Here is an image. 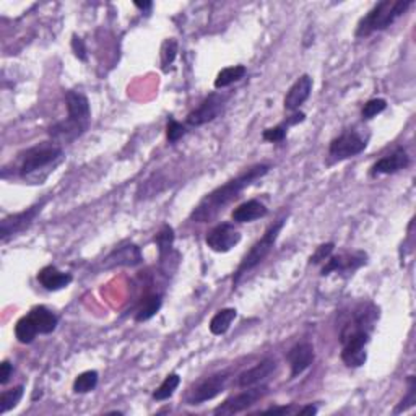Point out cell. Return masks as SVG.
<instances>
[{
    "label": "cell",
    "instance_id": "31",
    "mask_svg": "<svg viewBox=\"0 0 416 416\" xmlns=\"http://www.w3.org/2000/svg\"><path fill=\"white\" fill-rule=\"evenodd\" d=\"M176 56H178V43H176V39L165 41V44H163V49H161L163 69L168 70V67L174 62Z\"/></svg>",
    "mask_w": 416,
    "mask_h": 416
},
{
    "label": "cell",
    "instance_id": "34",
    "mask_svg": "<svg viewBox=\"0 0 416 416\" xmlns=\"http://www.w3.org/2000/svg\"><path fill=\"white\" fill-rule=\"evenodd\" d=\"M333 249H335V244L333 242H327V244H322V246L318 247V251L314 252V254L311 256L309 262L311 264H320V262H324L325 259H329L330 256H332Z\"/></svg>",
    "mask_w": 416,
    "mask_h": 416
},
{
    "label": "cell",
    "instance_id": "24",
    "mask_svg": "<svg viewBox=\"0 0 416 416\" xmlns=\"http://www.w3.org/2000/svg\"><path fill=\"white\" fill-rule=\"evenodd\" d=\"M161 304H163V300L160 295H152L145 298L137 312H135V320H137V322L150 320L153 315H156V312L161 309Z\"/></svg>",
    "mask_w": 416,
    "mask_h": 416
},
{
    "label": "cell",
    "instance_id": "35",
    "mask_svg": "<svg viewBox=\"0 0 416 416\" xmlns=\"http://www.w3.org/2000/svg\"><path fill=\"white\" fill-rule=\"evenodd\" d=\"M184 134H185V129L183 124H179V122L174 119L168 121V125H166V135H168V140L171 143L178 142L180 137H184Z\"/></svg>",
    "mask_w": 416,
    "mask_h": 416
},
{
    "label": "cell",
    "instance_id": "21",
    "mask_svg": "<svg viewBox=\"0 0 416 416\" xmlns=\"http://www.w3.org/2000/svg\"><path fill=\"white\" fill-rule=\"evenodd\" d=\"M143 260L142 252L137 246L129 244V246L117 249L112 254L106 259V267H114V265H138Z\"/></svg>",
    "mask_w": 416,
    "mask_h": 416
},
{
    "label": "cell",
    "instance_id": "23",
    "mask_svg": "<svg viewBox=\"0 0 416 416\" xmlns=\"http://www.w3.org/2000/svg\"><path fill=\"white\" fill-rule=\"evenodd\" d=\"M246 67L244 65H233V67H226L220 72L218 75H216L215 80V88L221 90L229 87V85L236 83L241 79H244V75H246Z\"/></svg>",
    "mask_w": 416,
    "mask_h": 416
},
{
    "label": "cell",
    "instance_id": "4",
    "mask_svg": "<svg viewBox=\"0 0 416 416\" xmlns=\"http://www.w3.org/2000/svg\"><path fill=\"white\" fill-rule=\"evenodd\" d=\"M411 6H413V0H382V2H377L376 6L361 18L358 28H356V36L358 38H366V36L376 33V31L388 28Z\"/></svg>",
    "mask_w": 416,
    "mask_h": 416
},
{
    "label": "cell",
    "instance_id": "2",
    "mask_svg": "<svg viewBox=\"0 0 416 416\" xmlns=\"http://www.w3.org/2000/svg\"><path fill=\"white\" fill-rule=\"evenodd\" d=\"M376 320V311H358L353 322L346 324L342 332V361L348 368H360L368 360L366 345L369 343V333Z\"/></svg>",
    "mask_w": 416,
    "mask_h": 416
},
{
    "label": "cell",
    "instance_id": "29",
    "mask_svg": "<svg viewBox=\"0 0 416 416\" xmlns=\"http://www.w3.org/2000/svg\"><path fill=\"white\" fill-rule=\"evenodd\" d=\"M155 242H156V246L160 247V256H161V259H163L166 252H169L171 247H173V242H174V231H173V228H171L169 225L163 226L161 231L156 234Z\"/></svg>",
    "mask_w": 416,
    "mask_h": 416
},
{
    "label": "cell",
    "instance_id": "11",
    "mask_svg": "<svg viewBox=\"0 0 416 416\" xmlns=\"http://www.w3.org/2000/svg\"><path fill=\"white\" fill-rule=\"evenodd\" d=\"M43 207H44V202L36 203V205L26 208L25 211H20V214L10 215L7 216V218H3L2 225H0V239L6 242L8 238L15 236V234L25 231L26 228H30V226L33 225V221L36 220V216L41 214Z\"/></svg>",
    "mask_w": 416,
    "mask_h": 416
},
{
    "label": "cell",
    "instance_id": "13",
    "mask_svg": "<svg viewBox=\"0 0 416 416\" xmlns=\"http://www.w3.org/2000/svg\"><path fill=\"white\" fill-rule=\"evenodd\" d=\"M287 360L289 368H291V379L301 376V374L304 373L312 363H314L315 360L314 346H312L309 342L298 343V345H295L288 351Z\"/></svg>",
    "mask_w": 416,
    "mask_h": 416
},
{
    "label": "cell",
    "instance_id": "12",
    "mask_svg": "<svg viewBox=\"0 0 416 416\" xmlns=\"http://www.w3.org/2000/svg\"><path fill=\"white\" fill-rule=\"evenodd\" d=\"M223 104H225V98L221 96V94L218 93L210 94V96L203 99L197 110H194L191 114L187 116V124L192 125V127H198V125L211 122L220 116L221 111H223Z\"/></svg>",
    "mask_w": 416,
    "mask_h": 416
},
{
    "label": "cell",
    "instance_id": "33",
    "mask_svg": "<svg viewBox=\"0 0 416 416\" xmlns=\"http://www.w3.org/2000/svg\"><path fill=\"white\" fill-rule=\"evenodd\" d=\"M416 402V386H415V377L410 376L408 379V393H406V397L404 400L400 402V405L397 406L395 413H400V411H404L406 408H410V406H413Z\"/></svg>",
    "mask_w": 416,
    "mask_h": 416
},
{
    "label": "cell",
    "instance_id": "15",
    "mask_svg": "<svg viewBox=\"0 0 416 416\" xmlns=\"http://www.w3.org/2000/svg\"><path fill=\"white\" fill-rule=\"evenodd\" d=\"M312 87L314 81L309 75H301L295 83L291 85V88L288 90L287 96H284V110L287 111H296L300 110L301 104L307 101V98L311 96Z\"/></svg>",
    "mask_w": 416,
    "mask_h": 416
},
{
    "label": "cell",
    "instance_id": "18",
    "mask_svg": "<svg viewBox=\"0 0 416 416\" xmlns=\"http://www.w3.org/2000/svg\"><path fill=\"white\" fill-rule=\"evenodd\" d=\"M72 275L61 272L57 267L54 265H48L44 269L39 270L38 273V282L41 283V287L46 288L48 291H59V289L67 288L72 283Z\"/></svg>",
    "mask_w": 416,
    "mask_h": 416
},
{
    "label": "cell",
    "instance_id": "3",
    "mask_svg": "<svg viewBox=\"0 0 416 416\" xmlns=\"http://www.w3.org/2000/svg\"><path fill=\"white\" fill-rule=\"evenodd\" d=\"M65 101L69 116L65 121L52 125L49 129V134L52 138L61 140V142H72L87 132L90 119H92V110H90L88 98L81 93L69 92L65 94Z\"/></svg>",
    "mask_w": 416,
    "mask_h": 416
},
{
    "label": "cell",
    "instance_id": "40",
    "mask_svg": "<svg viewBox=\"0 0 416 416\" xmlns=\"http://www.w3.org/2000/svg\"><path fill=\"white\" fill-rule=\"evenodd\" d=\"M134 6L137 7V8H140V10H143V12H147V10H150V8L153 7V3L152 2H134Z\"/></svg>",
    "mask_w": 416,
    "mask_h": 416
},
{
    "label": "cell",
    "instance_id": "5",
    "mask_svg": "<svg viewBox=\"0 0 416 416\" xmlns=\"http://www.w3.org/2000/svg\"><path fill=\"white\" fill-rule=\"evenodd\" d=\"M284 221L287 220L280 218L277 223H273L272 226H270V228L265 231L264 236H262L259 241H257L254 246L251 247V251L247 252L241 264H239L236 273H234V277H233L234 284H238L242 275H246L247 272H251L252 269H256V267L259 265L260 262L270 254V252H272L275 242H277V239H278V234L283 229Z\"/></svg>",
    "mask_w": 416,
    "mask_h": 416
},
{
    "label": "cell",
    "instance_id": "20",
    "mask_svg": "<svg viewBox=\"0 0 416 416\" xmlns=\"http://www.w3.org/2000/svg\"><path fill=\"white\" fill-rule=\"evenodd\" d=\"M28 315L41 335H48V333H52L54 330L57 329V324H59L57 315L54 314L52 311H49L48 307L36 306L34 309L30 311Z\"/></svg>",
    "mask_w": 416,
    "mask_h": 416
},
{
    "label": "cell",
    "instance_id": "25",
    "mask_svg": "<svg viewBox=\"0 0 416 416\" xmlns=\"http://www.w3.org/2000/svg\"><path fill=\"white\" fill-rule=\"evenodd\" d=\"M36 335H38V330H36L34 324L31 322L30 315H25V318L18 320L15 325V337L18 342L23 343V345H28V343L34 342Z\"/></svg>",
    "mask_w": 416,
    "mask_h": 416
},
{
    "label": "cell",
    "instance_id": "26",
    "mask_svg": "<svg viewBox=\"0 0 416 416\" xmlns=\"http://www.w3.org/2000/svg\"><path fill=\"white\" fill-rule=\"evenodd\" d=\"M179 384H180L179 374H169V376L161 382V386L153 392V399L158 402L171 399V397L174 395V392L178 391Z\"/></svg>",
    "mask_w": 416,
    "mask_h": 416
},
{
    "label": "cell",
    "instance_id": "10",
    "mask_svg": "<svg viewBox=\"0 0 416 416\" xmlns=\"http://www.w3.org/2000/svg\"><path fill=\"white\" fill-rule=\"evenodd\" d=\"M205 242L214 252L225 254L241 242V233L231 223H221L208 231Z\"/></svg>",
    "mask_w": 416,
    "mask_h": 416
},
{
    "label": "cell",
    "instance_id": "6",
    "mask_svg": "<svg viewBox=\"0 0 416 416\" xmlns=\"http://www.w3.org/2000/svg\"><path fill=\"white\" fill-rule=\"evenodd\" d=\"M62 158V148L54 143H41L30 148L25 153L23 161L20 166L21 178H30L31 174H36L38 171L48 168Z\"/></svg>",
    "mask_w": 416,
    "mask_h": 416
},
{
    "label": "cell",
    "instance_id": "32",
    "mask_svg": "<svg viewBox=\"0 0 416 416\" xmlns=\"http://www.w3.org/2000/svg\"><path fill=\"white\" fill-rule=\"evenodd\" d=\"M287 132H288V124L284 122V124H280L277 127L265 129L264 134H262V137H264V140H267V142L277 143V142H283L284 137H287Z\"/></svg>",
    "mask_w": 416,
    "mask_h": 416
},
{
    "label": "cell",
    "instance_id": "22",
    "mask_svg": "<svg viewBox=\"0 0 416 416\" xmlns=\"http://www.w3.org/2000/svg\"><path fill=\"white\" fill-rule=\"evenodd\" d=\"M238 311L233 309V307H226V309H221L216 312V314L211 318L210 320V332L214 335H225L228 332L229 327H231L233 320L236 319Z\"/></svg>",
    "mask_w": 416,
    "mask_h": 416
},
{
    "label": "cell",
    "instance_id": "38",
    "mask_svg": "<svg viewBox=\"0 0 416 416\" xmlns=\"http://www.w3.org/2000/svg\"><path fill=\"white\" fill-rule=\"evenodd\" d=\"M293 411V406L291 405H284V406H272V408L265 410V413H273V415H287V413H291Z\"/></svg>",
    "mask_w": 416,
    "mask_h": 416
},
{
    "label": "cell",
    "instance_id": "19",
    "mask_svg": "<svg viewBox=\"0 0 416 416\" xmlns=\"http://www.w3.org/2000/svg\"><path fill=\"white\" fill-rule=\"evenodd\" d=\"M267 214H269V208L264 203L259 200H247L241 203L238 208H234L231 218L236 223H251V221L264 218Z\"/></svg>",
    "mask_w": 416,
    "mask_h": 416
},
{
    "label": "cell",
    "instance_id": "8",
    "mask_svg": "<svg viewBox=\"0 0 416 416\" xmlns=\"http://www.w3.org/2000/svg\"><path fill=\"white\" fill-rule=\"evenodd\" d=\"M269 392V387H247V391H244L238 395H233L231 399L225 400L218 408H215V415H236L241 411H246L251 408L252 405H256L257 402H260Z\"/></svg>",
    "mask_w": 416,
    "mask_h": 416
},
{
    "label": "cell",
    "instance_id": "16",
    "mask_svg": "<svg viewBox=\"0 0 416 416\" xmlns=\"http://www.w3.org/2000/svg\"><path fill=\"white\" fill-rule=\"evenodd\" d=\"M275 369H277V361L272 358H267L264 361H260V363H257L254 368L244 371L242 374H239L238 386L242 388L254 387L262 381H265L270 374H273Z\"/></svg>",
    "mask_w": 416,
    "mask_h": 416
},
{
    "label": "cell",
    "instance_id": "39",
    "mask_svg": "<svg viewBox=\"0 0 416 416\" xmlns=\"http://www.w3.org/2000/svg\"><path fill=\"white\" fill-rule=\"evenodd\" d=\"M315 413H318V406L314 405H307L302 410H300V415H315Z\"/></svg>",
    "mask_w": 416,
    "mask_h": 416
},
{
    "label": "cell",
    "instance_id": "7",
    "mask_svg": "<svg viewBox=\"0 0 416 416\" xmlns=\"http://www.w3.org/2000/svg\"><path fill=\"white\" fill-rule=\"evenodd\" d=\"M229 381V371L223 373H216L214 376L202 379L197 382L187 393V404L189 405H200L203 402H208L220 395L226 388V384Z\"/></svg>",
    "mask_w": 416,
    "mask_h": 416
},
{
    "label": "cell",
    "instance_id": "14",
    "mask_svg": "<svg viewBox=\"0 0 416 416\" xmlns=\"http://www.w3.org/2000/svg\"><path fill=\"white\" fill-rule=\"evenodd\" d=\"M410 166V156L404 147L395 148L391 155H386L381 160L374 163L373 166V176H382V174H395L399 171L408 168Z\"/></svg>",
    "mask_w": 416,
    "mask_h": 416
},
{
    "label": "cell",
    "instance_id": "36",
    "mask_svg": "<svg viewBox=\"0 0 416 416\" xmlns=\"http://www.w3.org/2000/svg\"><path fill=\"white\" fill-rule=\"evenodd\" d=\"M72 51H74L76 59H80L81 62H87V59H88L87 46H85L83 39L79 38L76 34L72 36Z\"/></svg>",
    "mask_w": 416,
    "mask_h": 416
},
{
    "label": "cell",
    "instance_id": "1",
    "mask_svg": "<svg viewBox=\"0 0 416 416\" xmlns=\"http://www.w3.org/2000/svg\"><path fill=\"white\" fill-rule=\"evenodd\" d=\"M270 171V165H256L247 171H244L242 174H239L238 178H234L220 187H216L214 192H210L200 200V203L194 208L191 214V220L196 223H208L226 205H229L233 200H236L244 189L249 187L256 183L257 179H262Z\"/></svg>",
    "mask_w": 416,
    "mask_h": 416
},
{
    "label": "cell",
    "instance_id": "30",
    "mask_svg": "<svg viewBox=\"0 0 416 416\" xmlns=\"http://www.w3.org/2000/svg\"><path fill=\"white\" fill-rule=\"evenodd\" d=\"M387 110V101L382 98H374L369 99L368 103L364 104L363 111H361V116H363V119L369 121L373 119V117H376Z\"/></svg>",
    "mask_w": 416,
    "mask_h": 416
},
{
    "label": "cell",
    "instance_id": "9",
    "mask_svg": "<svg viewBox=\"0 0 416 416\" xmlns=\"http://www.w3.org/2000/svg\"><path fill=\"white\" fill-rule=\"evenodd\" d=\"M366 145H368L366 143V138L361 137L355 130H350V132L342 134L340 137L332 140V143L329 147V155L335 161L348 160V158H353L360 155L361 152H364Z\"/></svg>",
    "mask_w": 416,
    "mask_h": 416
},
{
    "label": "cell",
    "instance_id": "37",
    "mask_svg": "<svg viewBox=\"0 0 416 416\" xmlns=\"http://www.w3.org/2000/svg\"><path fill=\"white\" fill-rule=\"evenodd\" d=\"M12 374H13V366L10 364V361H3V363L0 364V384L6 386V384L10 381Z\"/></svg>",
    "mask_w": 416,
    "mask_h": 416
},
{
    "label": "cell",
    "instance_id": "27",
    "mask_svg": "<svg viewBox=\"0 0 416 416\" xmlns=\"http://www.w3.org/2000/svg\"><path fill=\"white\" fill-rule=\"evenodd\" d=\"M98 373L96 371H85L76 376L74 381V392L75 393H88L96 388L98 386Z\"/></svg>",
    "mask_w": 416,
    "mask_h": 416
},
{
    "label": "cell",
    "instance_id": "28",
    "mask_svg": "<svg viewBox=\"0 0 416 416\" xmlns=\"http://www.w3.org/2000/svg\"><path fill=\"white\" fill-rule=\"evenodd\" d=\"M23 393H25L23 386H17L10 388V391L2 392V395H0V415H6L8 410L15 408V406L20 404Z\"/></svg>",
    "mask_w": 416,
    "mask_h": 416
},
{
    "label": "cell",
    "instance_id": "17",
    "mask_svg": "<svg viewBox=\"0 0 416 416\" xmlns=\"http://www.w3.org/2000/svg\"><path fill=\"white\" fill-rule=\"evenodd\" d=\"M366 264V254L356 252V254H343L332 257L327 260V265H324L322 275H329L332 272H353Z\"/></svg>",
    "mask_w": 416,
    "mask_h": 416
}]
</instances>
